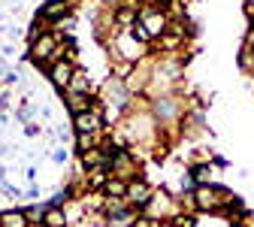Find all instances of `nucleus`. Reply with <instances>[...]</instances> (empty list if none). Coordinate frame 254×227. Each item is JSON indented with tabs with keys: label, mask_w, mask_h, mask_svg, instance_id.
<instances>
[{
	"label": "nucleus",
	"mask_w": 254,
	"mask_h": 227,
	"mask_svg": "<svg viewBox=\"0 0 254 227\" xmlns=\"http://www.w3.org/2000/svg\"><path fill=\"white\" fill-rule=\"evenodd\" d=\"M30 221H27V215L24 212H18V209H9V212H3L0 215V227H27Z\"/></svg>",
	"instance_id": "1a4fd4ad"
},
{
	"label": "nucleus",
	"mask_w": 254,
	"mask_h": 227,
	"mask_svg": "<svg viewBox=\"0 0 254 227\" xmlns=\"http://www.w3.org/2000/svg\"><path fill=\"white\" fill-rule=\"evenodd\" d=\"M139 21L148 27V34H151V37H157V34H164V30H170L167 15H164V12H157V9H142V12H139Z\"/></svg>",
	"instance_id": "f03ea898"
},
{
	"label": "nucleus",
	"mask_w": 254,
	"mask_h": 227,
	"mask_svg": "<svg viewBox=\"0 0 254 227\" xmlns=\"http://www.w3.org/2000/svg\"><path fill=\"white\" fill-rule=\"evenodd\" d=\"M73 67H70V61H55L52 64V82H55V88H61V91H70V85H73Z\"/></svg>",
	"instance_id": "7ed1b4c3"
},
{
	"label": "nucleus",
	"mask_w": 254,
	"mask_h": 227,
	"mask_svg": "<svg viewBox=\"0 0 254 227\" xmlns=\"http://www.w3.org/2000/svg\"><path fill=\"white\" fill-rule=\"evenodd\" d=\"M190 197H194V206H197L200 212H215V209H221L218 188H215V185H197Z\"/></svg>",
	"instance_id": "f257e3e1"
},
{
	"label": "nucleus",
	"mask_w": 254,
	"mask_h": 227,
	"mask_svg": "<svg viewBox=\"0 0 254 227\" xmlns=\"http://www.w3.org/2000/svg\"><path fill=\"white\" fill-rule=\"evenodd\" d=\"M239 67H242L245 73H254V49L245 46V49L239 52Z\"/></svg>",
	"instance_id": "ddd939ff"
},
{
	"label": "nucleus",
	"mask_w": 254,
	"mask_h": 227,
	"mask_svg": "<svg viewBox=\"0 0 254 227\" xmlns=\"http://www.w3.org/2000/svg\"><path fill=\"white\" fill-rule=\"evenodd\" d=\"M103 194H106L109 200H121V197H127V182H124V179H118V176H112V179L106 182Z\"/></svg>",
	"instance_id": "6e6552de"
},
{
	"label": "nucleus",
	"mask_w": 254,
	"mask_h": 227,
	"mask_svg": "<svg viewBox=\"0 0 254 227\" xmlns=\"http://www.w3.org/2000/svg\"><path fill=\"white\" fill-rule=\"evenodd\" d=\"M161 227H176V224H167V221H164V224H161Z\"/></svg>",
	"instance_id": "6ab92c4d"
},
{
	"label": "nucleus",
	"mask_w": 254,
	"mask_h": 227,
	"mask_svg": "<svg viewBox=\"0 0 254 227\" xmlns=\"http://www.w3.org/2000/svg\"><path fill=\"white\" fill-rule=\"evenodd\" d=\"M133 170H136V167H133L130 154L118 149V151H115V157H112V173H115V176H121V179H130V176H133Z\"/></svg>",
	"instance_id": "423d86ee"
},
{
	"label": "nucleus",
	"mask_w": 254,
	"mask_h": 227,
	"mask_svg": "<svg viewBox=\"0 0 254 227\" xmlns=\"http://www.w3.org/2000/svg\"><path fill=\"white\" fill-rule=\"evenodd\" d=\"M24 215H27V221L30 224H46V206H30V209H24Z\"/></svg>",
	"instance_id": "f8f14e48"
},
{
	"label": "nucleus",
	"mask_w": 254,
	"mask_h": 227,
	"mask_svg": "<svg viewBox=\"0 0 254 227\" xmlns=\"http://www.w3.org/2000/svg\"><path fill=\"white\" fill-rule=\"evenodd\" d=\"M130 34H133V40H139V43H148V40H151L148 27H145L142 21H136V24H133V30H130Z\"/></svg>",
	"instance_id": "4468645a"
},
{
	"label": "nucleus",
	"mask_w": 254,
	"mask_h": 227,
	"mask_svg": "<svg viewBox=\"0 0 254 227\" xmlns=\"http://www.w3.org/2000/svg\"><path fill=\"white\" fill-rule=\"evenodd\" d=\"M100 124H103V115L97 109L82 112L76 115V134H94V131H100Z\"/></svg>",
	"instance_id": "20e7f679"
},
{
	"label": "nucleus",
	"mask_w": 254,
	"mask_h": 227,
	"mask_svg": "<svg viewBox=\"0 0 254 227\" xmlns=\"http://www.w3.org/2000/svg\"><path fill=\"white\" fill-rule=\"evenodd\" d=\"M67 9H70V3H67V0H52V3H49V6H46L40 15H43L46 21H58V18H61L64 12H67Z\"/></svg>",
	"instance_id": "9d476101"
},
{
	"label": "nucleus",
	"mask_w": 254,
	"mask_h": 227,
	"mask_svg": "<svg viewBox=\"0 0 254 227\" xmlns=\"http://www.w3.org/2000/svg\"><path fill=\"white\" fill-rule=\"evenodd\" d=\"M245 12H248V15L254 18V0H245Z\"/></svg>",
	"instance_id": "a211bd4d"
},
{
	"label": "nucleus",
	"mask_w": 254,
	"mask_h": 227,
	"mask_svg": "<svg viewBox=\"0 0 254 227\" xmlns=\"http://www.w3.org/2000/svg\"><path fill=\"white\" fill-rule=\"evenodd\" d=\"M91 143H94V137L91 134H79L76 137V146H79V151L85 154V151H91Z\"/></svg>",
	"instance_id": "2eb2a0df"
},
{
	"label": "nucleus",
	"mask_w": 254,
	"mask_h": 227,
	"mask_svg": "<svg viewBox=\"0 0 254 227\" xmlns=\"http://www.w3.org/2000/svg\"><path fill=\"white\" fill-rule=\"evenodd\" d=\"M52 157H55V160H58V164H64V160H67V151H55V154H52Z\"/></svg>",
	"instance_id": "f3484780"
},
{
	"label": "nucleus",
	"mask_w": 254,
	"mask_h": 227,
	"mask_svg": "<svg viewBox=\"0 0 254 227\" xmlns=\"http://www.w3.org/2000/svg\"><path fill=\"white\" fill-rule=\"evenodd\" d=\"M130 227H151V221H148V218H133Z\"/></svg>",
	"instance_id": "dca6fc26"
},
{
	"label": "nucleus",
	"mask_w": 254,
	"mask_h": 227,
	"mask_svg": "<svg viewBox=\"0 0 254 227\" xmlns=\"http://www.w3.org/2000/svg\"><path fill=\"white\" fill-rule=\"evenodd\" d=\"M67 109H70L73 115L91 112V97H88V94H67Z\"/></svg>",
	"instance_id": "0eeeda50"
},
{
	"label": "nucleus",
	"mask_w": 254,
	"mask_h": 227,
	"mask_svg": "<svg viewBox=\"0 0 254 227\" xmlns=\"http://www.w3.org/2000/svg\"><path fill=\"white\" fill-rule=\"evenodd\" d=\"M127 200H130L133 206H145V203L151 200L148 185H145V182H139V179H133L130 185H127Z\"/></svg>",
	"instance_id": "39448f33"
},
{
	"label": "nucleus",
	"mask_w": 254,
	"mask_h": 227,
	"mask_svg": "<svg viewBox=\"0 0 254 227\" xmlns=\"http://www.w3.org/2000/svg\"><path fill=\"white\" fill-rule=\"evenodd\" d=\"M43 227H67V215H64L58 206H49L46 209V224Z\"/></svg>",
	"instance_id": "9b49d317"
}]
</instances>
